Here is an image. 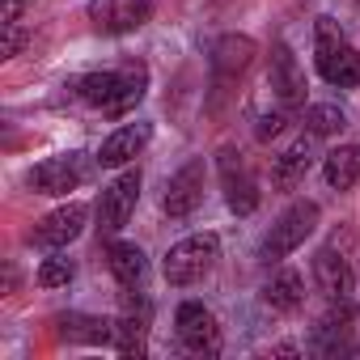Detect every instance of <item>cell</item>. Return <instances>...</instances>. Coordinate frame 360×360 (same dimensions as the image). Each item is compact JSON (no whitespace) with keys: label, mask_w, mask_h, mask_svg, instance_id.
I'll return each instance as SVG.
<instances>
[{"label":"cell","mask_w":360,"mask_h":360,"mask_svg":"<svg viewBox=\"0 0 360 360\" xmlns=\"http://www.w3.org/2000/svg\"><path fill=\"white\" fill-rule=\"evenodd\" d=\"M314 284H318V292H322L330 305H347L352 292H356V271H352V263H347L343 255H335V250L326 246V250L314 255Z\"/></svg>","instance_id":"12"},{"label":"cell","mask_w":360,"mask_h":360,"mask_svg":"<svg viewBox=\"0 0 360 360\" xmlns=\"http://www.w3.org/2000/svg\"><path fill=\"white\" fill-rule=\"evenodd\" d=\"M318 204L314 200H297L292 208H284L280 212V221L271 225V233L263 238V263H280V259H288L297 246H305V238L318 229Z\"/></svg>","instance_id":"4"},{"label":"cell","mask_w":360,"mask_h":360,"mask_svg":"<svg viewBox=\"0 0 360 360\" xmlns=\"http://www.w3.org/2000/svg\"><path fill=\"white\" fill-rule=\"evenodd\" d=\"M85 221H89V208H85V204H64V208L47 212V217L34 225V242L47 246V250H64L68 242L81 238Z\"/></svg>","instance_id":"14"},{"label":"cell","mask_w":360,"mask_h":360,"mask_svg":"<svg viewBox=\"0 0 360 360\" xmlns=\"http://www.w3.org/2000/svg\"><path fill=\"white\" fill-rule=\"evenodd\" d=\"M72 276H77L72 259H60V255L43 259V267H39V284H43V288H64V284H68Z\"/></svg>","instance_id":"23"},{"label":"cell","mask_w":360,"mask_h":360,"mask_svg":"<svg viewBox=\"0 0 360 360\" xmlns=\"http://www.w3.org/2000/svg\"><path fill=\"white\" fill-rule=\"evenodd\" d=\"M314 64H318L322 81L335 85V89H356L360 85V51L343 39L339 22H330V18L314 22Z\"/></svg>","instance_id":"2"},{"label":"cell","mask_w":360,"mask_h":360,"mask_svg":"<svg viewBox=\"0 0 360 360\" xmlns=\"http://www.w3.org/2000/svg\"><path fill=\"white\" fill-rule=\"evenodd\" d=\"M85 13L102 34H131L153 18V0H89Z\"/></svg>","instance_id":"11"},{"label":"cell","mask_w":360,"mask_h":360,"mask_svg":"<svg viewBox=\"0 0 360 360\" xmlns=\"http://www.w3.org/2000/svg\"><path fill=\"white\" fill-rule=\"evenodd\" d=\"M263 305L276 309V314H292V309H301V305H305V280H301L292 267L271 271L267 284H263Z\"/></svg>","instance_id":"16"},{"label":"cell","mask_w":360,"mask_h":360,"mask_svg":"<svg viewBox=\"0 0 360 360\" xmlns=\"http://www.w3.org/2000/svg\"><path fill=\"white\" fill-rule=\"evenodd\" d=\"M174 330H178V343L195 356H212L221 352V326H217V314L200 301H183L174 314Z\"/></svg>","instance_id":"9"},{"label":"cell","mask_w":360,"mask_h":360,"mask_svg":"<svg viewBox=\"0 0 360 360\" xmlns=\"http://www.w3.org/2000/svg\"><path fill=\"white\" fill-rule=\"evenodd\" d=\"M60 335L72 339V343H110L115 339V322L85 318V314H68V318H60Z\"/></svg>","instance_id":"20"},{"label":"cell","mask_w":360,"mask_h":360,"mask_svg":"<svg viewBox=\"0 0 360 360\" xmlns=\"http://www.w3.org/2000/svg\"><path fill=\"white\" fill-rule=\"evenodd\" d=\"M144 335H148V326H144V314L136 318V314H123L119 322H115V352L119 356H144Z\"/></svg>","instance_id":"21"},{"label":"cell","mask_w":360,"mask_h":360,"mask_svg":"<svg viewBox=\"0 0 360 360\" xmlns=\"http://www.w3.org/2000/svg\"><path fill=\"white\" fill-rule=\"evenodd\" d=\"M322 174L330 191H352L360 187V144H339L322 157Z\"/></svg>","instance_id":"17"},{"label":"cell","mask_w":360,"mask_h":360,"mask_svg":"<svg viewBox=\"0 0 360 360\" xmlns=\"http://www.w3.org/2000/svg\"><path fill=\"white\" fill-rule=\"evenodd\" d=\"M314 169V144H309V136L305 140H297L292 148H284L280 157H276V169H271V183L280 187V191H292L301 178Z\"/></svg>","instance_id":"19"},{"label":"cell","mask_w":360,"mask_h":360,"mask_svg":"<svg viewBox=\"0 0 360 360\" xmlns=\"http://www.w3.org/2000/svg\"><path fill=\"white\" fill-rule=\"evenodd\" d=\"M200 200H204V157H191L187 165H178L169 174L161 208H165L169 221H187L200 208Z\"/></svg>","instance_id":"10"},{"label":"cell","mask_w":360,"mask_h":360,"mask_svg":"<svg viewBox=\"0 0 360 360\" xmlns=\"http://www.w3.org/2000/svg\"><path fill=\"white\" fill-rule=\"evenodd\" d=\"M136 200H140V169H123L98 195V233L115 238L127 225V217L136 212Z\"/></svg>","instance_id":"8"},{"label":"cell","mask_w":360,"mask_h":360,"mask_svg":"<svg viewBox=\"0 0 360 360\" xmlns=\"http://www.w3.org/2000/svg\"><path fill=\"white\" fill-rule=\"evenodd\" d=\"M343 127H347V115L335 102H314L305 110V131L309 136H339Z\"/></svg>","instance_id":"22"},{"label":"cell","mask_w":360,"mask_h":360,"mask_svg":"<svg viewBox=\"0 0 360 360\" xmlns=\"http://www.w3.org/2000/svg\"><path fill=\"white\" fill-rule=\"evenodd\" d=\"M267 85L271 94L284 102V106H305V72L292 56L288 43H276L271 47V68H267Z\"/></svg>","instance_id":"13"},{"label":"cell","mask_w":360,"mask_h":360,"mask_svg":"<svg viewBox=\"0 0 360 360\" xmlns=\"http://www.w3.org/2000/svg\"><path fill=\"white\" fill-rule=\"evenodd\" d=\"M284 127H288V110H267V115H259V123H255V136L267 144V140H276Z\"/></svg>","instance_id":"24"},{"label":"cell","mask_w":360,"mask_h":360,"mask_svg":"<svg viewBox=\"0 0 360 360\" xmlns=\"http://www.w3.org/2000/svg\"><path fill=\"white\" fill-rule=\"evenodd\" d=\"M148 89V68L144 64H123V68H106V72H85L77 81V98L110 110V115H127Z\"/></svg>","instance_id":"1"},{"label":"cell","mask_w":360,"mask_h":360,"mask_svg":"<svg viewBox=\"0 0 360 360\" xmlns=\"http://www.w3.org/2000/svg\"><path fill=\"white\" fill-rule=\"evenodd\" d=\"M255 51H259L255 39H246V34H221V39L212 43V60H208V64H212V102H208L212 110H217L221 98L246 77V68L255 64Z\"/></svg>","instance_id":"5"},{"label":"cell","mask_w":360,"mask_h":360,"mask_svg":"<svg viewBox=\"0 0 360 360\" xmlns=\"http://www.w3.org/2000/svg\"><path fill=\"white\" fill-rule=\"evenodd\" d=\"M106 263H110V276L123 284V288H140L144 276H148V259L136 242H110L106 250Z\"/></svg>","instance_id":"18"},{"label":"cell","mask_w":360,"mask_h":360,"mask_svg":"<svg viewBox=\"0 0 360 360\" xmlns=\"http://www.w3.org/2000/svg\"><path fill=\"white\" fill-rule=\"evenodd\" d=\"M356 5H360V0H356Z\"/></svg>","instance_id":"25"},{"label":"cell","mask_w":360,"mask_h":360,"mask_svg":"<svg viewBox=\"0 0 360 360\" xmlns=\"http://www.w3.org/2000/svg\"><path fill=\"white\" fill-rule=\"evenodd\" d=\"M217 169H221V187H225V204L238 212V217H250L255 208H259V183H255V174H250V165H246V157L233 148V144H225L221 153H217Z\"/></svg>","instance_id":"7"},{"label":"cell","mask_w":360,"mask_h":360,"mask_svg":"<svg viewBox=\"0 0 360 360\" xmlns=\"http://www.w3.org/2000/svg\"><path fill=\"white\" fill-rule=\"evenodd\" d=\"M148 136H153V123H123V127H115L106 140H102V148H98V165H106V169H119V165H127L144 144H148Z\"/></svg>","instance_id":"15"},{"label":"cell","mask_w":360,"mask_h":360,"mask_svg":"<svg viewBox=\"0 0 360 360\" xmlns=\"http://www.w3.org/2000/svg\"><path fill=\"white\" fill-rule=\"evenodd\" d=\"M85 178H89V157L85 153H60V157L39 161L26 174V183H30L34 195H68V191H77L85 183Z\"/></svg>","instance_id":"6"},{"label":"cell","mask_w":360,"mask_h":360,"mask_svg":"<svg viewBox=\"0 0 360 360\" xmlns=\"http://www.w3.org/2000/svg\"><path fill=\"white\" fill-rule=\"evenodd\" d=\"M217 259H221V238L217 233H191V238L174 242L165 250L161 271H165V280L174 288H191V284H200L217 267Z\"/></svg>","instance_id":"3"}]
</instances>
